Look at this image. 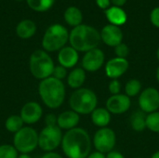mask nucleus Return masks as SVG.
Segmentation results:
<instances>
[{"label": "nucleus", "mask_w": 159, "mask_h": 158, "mask_svg": "<svg viewBox=\"0 0 159 158\" xmlns=\"http://www.w3.org/2000/svg\"><path fill=\"white\" fill-rule=\"evenodd\" d=\"M36 32V25L31 20H23L16 27V34L20 38L28 39Z\"/></svg>", "instance_id": "nucleus-21"}, {"label": "nucleus", "mask_w": 159, "mask_h": 158, "mask_svg": "<svg viewBox=\"0 0 159 158\" xmlns=\"http://www.w3.org/2000/svg\"><path fill=\"white\" fill-rule=\"evenodd\" d=\"M129 68V62L127 59L123 58H113L109 60L105 64V74L107 77L111 79H118Z\"/></svg>", "instance_id": "nucleus-13"}, {"label": "nucleus", "mask_w": 159, "mask_h": 158, "mask_svg": "<svg viewBox=\"0 0 159 158\" xmlns=\"http://www.w3.org/2000/svg\"><path fill=\"white\" fill-rule=\"evenodd\" d=\"M64 20L68 25L76 27L81 24L83 20V14L76 7H69L64 12Z\"/></svg>", "instance_id": "nucleus-22"}, {"label": "nucleus", "mask_w": 159, "mask_h": 158, "mask_svg": "<svg viewBox=\"0 0 159 158\" xmlns=\"http://www.w3.org/2000/svg\"><path fill=\"white\" fill-rule=\"evenodd\" d=\"M106 109L111 113V115H122L127 113L130 106L131 101L130 98L128 97L126 94H116L112 95L106 101Z\"/></svg>", "instance_id": "nucleus-12"}, {"label": "nucleus", "mask_w": 159, "mask_h": 158, "mask_svg": "<svg viewBox=\"0 0 159 158\" xmlns=\"http://www.w3.org/2000/svg\"><path fill=\"white\" fill-rule=\"evenodd\" d=\"M13 145L21 154H30L38 146V133L30 127H23L15 133Z\"/></svg>", "instance_id": "nucleus-7"}, {"label": "nucleus", "mask_w": 159, "mask_h": 158, "mask_svg": "<svg viewBox=\"0 0 159 158\" xmlns=\"http://www.w3.org/2000/svg\"><path fill=\"white\" fill-rule=\"evenodd\" d=\"M18 158H31V156L28 154H21L20 156H19Z\"/></svg>", "instance_id": "nucleus-39"}, {"label": "nucleus", "mask_w": 159, "mask_h": 158, "mask_svg": "<svg viewBox=\"0 0 159 158\" xmlns=\"http://www.w3.org/2000/svg\"><path fill=\"white\" fill-rule=\"evenodd\" d=\"M87 158H106V155L95 151V152H93V153H90L89 156Z\"/></svg>", "instance_id": "nucleus-37"}, {"label": "nucleus", "mask_w": 159, "mask_h": 158, "mask_svg": "<svg viewBox=\"0 0 159 158\" xmlns=\"http://www.w3.org/2000/svg\"><path fill=\"white\" fill-rule=\"evenodd\" d=\"M29 67L34 77L44 80L52 75L55 65L53 60L46 51L38 49L32 53L29 61Z\"/></svg>", "instance_id": "nucleus-5"}, {"label": "nucleus", "mask_w": 159, "mask_h": 158, "mask_svg": "<svg viewBox=\"0 0 159 158\" xmlns=\"http://www.w3.org/2000/svg\"><path fill=\"white\" fill-rule=\"evenodd\" d=\"M80 116L77 113L74 112L73 110L64 111L57 116V126L61 129L70 130L75 128H77L79 124Z\"/></svg>", "instance_id": "nucleus-17"}, {"label": "nucleus", "mask_w": 159, "mask_h": 158, "mask_svg": "<svg viewBox=\"0 0 159 158\" xmlns=\"http://www.w3.org/2000/svg\"><path fill=\"white\" fill-rule=\"evenodd\" d=\"M100 34H101L102 41L109 47H116V46L122 43L123 32L118 26L113 24L105 25L102 29Z\"/></svg>", "instance_id": "nucleus-14"}, {"label": "nucleus", "mask_w": 159, "mask_h": 158, "mask_svg": "<svg viewBox=\"0 0 159 158\" xmlns=\"http://www.w3.org/2000/svg\"><path fill=\"white\" fill-rule=\"evenodd\" d=\"M106 158H125V156L120 152L113 150L109 152L108 154H106Z\"/></svg>", "instance_id": "nucleus-35"}, {"label": "nucleus", "mask_w": 159, "mask_h": 158, "mask_svg": "<svg viewBox=\"0 0 159 158\" xmlns=\"http://www.w3.org/2000/svg\"><path fill=\"white\" fill-rule=\"evenodd\" d=\"M61 145L68 158H87L91 151L92 140L86 129L75 128L63 135Z\"/></svg>", "instance_id": "nucleus-1"}, {"label": "nucleus", "mask_w": 159, "mask_h": 158, "mask_svg": "<svg viewBox=\"0 0 159 158\" xmlns=\"http://www.w3.org/2000/svg\"><path fill=\"white\" fill-rule=\"evenodd\" d=\"M156 77H157V80L159 83V66L157 67V73H156Z\"/></svg>", "instance_id": "nucleus-41"}, {"label": "nucleus", "mask_w": 159, "mask_h": 158, "mask_svg": "<svg viewBox=\"0 0 159 158\" xmlns=\"http://www.w3.org/2000/svg\"><path fill=\"white\" fill-rule=\"evenodd\" d=\"M105 16L111 24L118 26V27L121 25H124L128 19L125 10L122 7H116V6L110 7L108 9H106Z\"/></svg>", "instance_id": "nucleus-18"}, {"label": "nucleus", "mask_w": 159, "mask_h": 158, "mask_svg": "<svg viewBox=\"0 0 159 158\" xmlns=\"http://www.w3.org/2000/svg\"><path fill=\"white\" fill-rule=\"evenodd\" d=\"M157 60H158L159 61V47L158 49H157Z\"/></svg>", "instance_id": "nucleus-42"}, {"label": "nucleus", "mask_w": 159, "mask_h": 158, "mask_svg": "<svg viewBox=\"0 0 159 158\" xmlns=\"http://www.w3.org/2000/svg\"><path fill=\"white\" fill-rule=\"evenodd\" d=\"M87 78L86 71L82 67L73 69L67 75V84L71 88L78 89L84 85Z\"/></svg>", "instance_id": "nucleus-20"}, {"label": "nucleus", "mask_w": 159, "mask_h": 158, "mask_svg": "<svg viewBox=\"0 0 159 158\" xmlns=\"http://www.w3.org/2000/svg\"><path fill=\"white\" fill-rule=\"evenodd\" d=\"M67 75H68L67 69L64 68L61 65H58V66L54 67V70H53V73H52L51 76H53V77L59 79V80H62L64 78H66Z\"/></svg>", "instance_id": "nucleus-30"}, {"label": "nucleus", "mask_w": 159, "mask_h": 158, "mask_svg": "<svg viewBox=\"0 0 159 158\" xmlns=\"http://www.w3.org/2000/svg\"><path fill=\"white\" fill-rule=\"evenodd\" d=\"M109 91L112 95L120 94L121 91V83L118 79H112L108 85Z\"/></svg>", "instance_id": "nucleus-31"}, {"label": "nucleus", "mask_w": 159, "mask_h": 158, "mask_svg": "<svg viewBox=\"0 0 159 158\" xmlns=\"http://www.w3.org/2000/svg\"><path fill=\"white\" fill-rule=\"evenodd\" d=\"M69 41L68 30L61 24L56 23L50 25L43 37L42 47L45 50L53 52L61 50L65 47L66 43Z\"/></svg>", "instance_id": "nucleus-6"}, {"label": "nucleus", "mask_w": 159, "mask_h": 158, "mask_svg": "<svg viewBox=\"0 0 159 158\" xmlns=\"http://www.w3.org/2000/svg\"><path fill=\"white\" fill-rule=\"evenodd\" d=\"M146 129L152 132L159 133V111L146 115Z\"/></svg>", "instance_id": "nucleus-27"}, {"label": "nucleus", "mask_w": 159, "mask_h": 158, "mask_svg": "<svg viewBox=\"0 0 159 158\" xmlns=\"http://www.w3.org/2000/svg\"><path fill=\"white\" fill-rule=\"evenodd\" d=\"M38 92L44 104L50 109L59 108L65 99V86L61 80L53 76L41 80Z\"/></svg>", "instance_id": "nucleus-3"}, {"label": "nucleus", "mask_w": 159, "mask_h": 158, "mask_svg": "<svg viewBox=\"0 0 159 158\" xmlns=\"http://www.w3.org/2000/svg\"><path fill=\"white\" fill-rule=\"evenodd\" d=\"M128 0H111V2L116 6V7H122L127 3Z\"/></svg>", "instance_id": "nucleus-38"}, {"label": "nucleus", "mask_w": 159, "mask_h": 158, "mask_svg": "<svg viewBox=\"0 0 159 158\" xmlns=\"http://www.w3.org/2000/svg\"><path fill=\"white\" fill-rule=\"evenodd\" d=\"M97 6L102 9H108L111 5V0H96Z\"/></svg>", "instance_id": "nucleus-34"}, {"label": "nucleus", "mask_w": 159, "mask_h": 158, "mask_svg": "<svg viewBox=\"0 0 159 158\" xmlns=\"http://www.w3.org/2000/svg\"><path fill=\"white\" fill-rule=\"evenodd\" d=\"M151 158H159V150L158 151H157V152H155V153L152 155Z\"/></svg>", "instance_id": "nucleus-40"}, {"label": "nucleus", "mask_w": 159, "mask_h": 158, "mask_svg": "<svg viewBox=\"0 0 159 158\" xmlns=\"http://www.w3.org/2000/svg\"><path fill=\"white\" fill-rule=\"evenodd\" d=\"M139 107L144 114H151L158 111L159 90L156 88L148 87L142 90L138 98Z\"/></svg>", "instance_id": "nucleus-10"}, {"label": "nucleus", "mask_w": 159, "mask_h": 158, "mask_svg": "<svg viewBox=\"0 0 159 158\" xmlns=\"http://www.w3.org/2000/svg\"><path fill=\"white\" fill-rule=\"evenodd\" d=\"M23 121L20 117V115H10L7 118L5 122V128L7 131L11 133H17L19 130H20L23 128Z\"/></svg>", "instance_id": "nucleus-24"}, {"label": "nucleus", "mask_w": 159, "mask_h": 158, "mask_svg": "<svg viewBox=\"0 0 159 158\" xmlns=\"http://www.w3.org/2000/svg\"><path fill=\"white\" fill-rule=\"evenodd\" d=\"M42 158H63L61 155H59L58 153H55V152H48L46 153Z\"/></svg>", "instance_id": "nucleus-36"}, {"label": "nucleus", "mask_w": 159, "mask_h": 158, "mask_svg": "<svg viewBox=\"0 0 159 158\" xmlns=\"http://www.w3.org/2000/svg\"><path fill=\"white\" fill-rule=\"evenodd\" d=\"M20 115L24 123L32 125L41 119L43 115V110L39 103L29 102L22 106Z\"/></svg>", "instance_id": "nucleus-15"}, {"label": "nucleus", "mask_w": 159, "mask_h": 158, "mask_svg": "<svg viewBox=\"0 0 159 158\" xmlns=\"http://www.w3.org/2000/svg\"><path fill=\"white\" fill-rule=\"evenodd\" d=\"M129 124L134 131L142 132L146 129V115L140 111H135L129 118Z\"/></svg>", "instance_id": "nucleus-23"}, {"label": "nucleus", "mask_w": 159, "mask_h": 158, "mask_svg": "<svg viewBox=\"0 0 159 158\" xmlns=\"http://www.w3.org/2000/svg\"><path fill=\"white\" fill-rule=\"evenodd\" d=\"M18 151L14 145L2 144L0 145V158H18Z\"/></svg>", "instance_id": "nucleus-28"}, {"label": "nucleus", "mask_w": 159, "mask_h": 158, "mask_svg": "<svg viewBox=\"0 0 159 158\" xmlns=\"http://www.w3.org/2000/svg\"><path fill=\"white\" fill-rule=\"evenodd\" d=\"M116 143V132L106 127L99 129L92 139V144L97 152L102 153L104 155L113 151Z\"/></svg>", "instance_id": "nucleus-9"}, {"label": "nucleus", "mask_w": 159, "mask_h": 158, "mask_svg": "<svg viewBox=\"0 0 159 158\" xmlns=\"http://www.w3.org/2000/svg\"><path fill=\"white\" fill-rule=\"evenodd\" d=\"M91 122L98 127L99 129L106 128L111 122V113L103 107L96 108L91 114H90Z\"/></svg>", "instance_id": "nucleus-19"}, {"label": "nucleus", "mask_w": 159, "mask_h": 158, "mask_svg": "<svg viewBox=\"0 0 159 158\" xmlns=\"http://www.w3.org/2000/svg\"><path fill=\"white\" fill-rule=\"evenodd\" d=\"M105 56L102 49L96 47L85 53L82 58V68L86 72L94 73L99 71L104 64Z\"/></svg>", "instance_id": "nucleus-11"}, {"label": "nucleus", "mask_w": 159, "mask_h": 158, "mask_svg": "<svg viewBox=\"0 0 159 158\" xmlns=\"http://www.w3.org/2000/svg\"><path fill=\"white\" fill-rule=\"evenodd\" d=\"M101 39V34L97 29L90 25L80 24L69 34V42L78 52H88L98 47Z\"/></svg>", "instance_id": "nucleus-2"}, {"label": "nucleus", "mask_w": 159, "mask_h": 158, "mask_svg": "<svg viewBox=\"0 0 159 158\" xmlns=\"http://www.w3.org/2000/svg\"><path fill=\"white\" fill-rule=\"evenodd\" d=\"M61 129L58 126H46L38 134V146L45 152H53L62 141Z\"/></svg>", "instance_id": "nucleus-8"}, {"label": "nucleus", "mask_w": 159, "mask_h": 158, "mask_svg": "<svg viewBox=\"0 0 159 158\" xmlns=\"http://www.w3.org/2000/svg\"><path fill=\"white\" fill-rule=\"evenodd\" d=\"M142 83L140 80L138 79H135V78H132V79H129L126 85H125V94L129 97V98H132V97H136L138 95H140V93L142 92Z\"/></svg>", "instance_id": "nucleus-25"}, {"label": "nucleus", "mask_w": 159, "mask_h": 158, "mask_svg": "<svg viewBox=\"0 0 159 158\" xmlns=\"http://www.w3.org/2000/svg\"><path fill=\"white\" fill-rule=\"evenodd\" d=\"M79 60L78 51L75 50L73 47H62L58 54V61L60 65L64 68H73L76 65Z\"/></svg>", "instance_id": "nucleus-16"}, {"label": "nucleus", "mask_w": 159, "mask_h": 158, "mask_svg": "<svg viewBox=\"0 0 159 158\" xmlns=\"http://www.w3.org/2000/svg\"><path fill=\"white\" fill-rule=\"evenodd\" d=\"M150 20L154 26L159 28V7L152 10L150 14Z\"/></svg>", "instance_id": "nucleus-32"}, {"label": "nucleus", "mask_w": 159, "mask_h": 158, "mask_svg": "<svg viewBox=\"0 0 159 158\" xmlns=\"http://www.w3.org/2000/svg\"><path fill=\"white\" fill-rule=\"evenodd\" d=\"M115 53H116V57H118V58L127 59V57L129 54V48L125 43L122 42L121 44H119L118 46H116L115 47Z\"/></svg>", "instance_id": "nucleus-29"}, {"label": "nucleus", "mask_w": 159, "mask_h": 158, "mask_svg": "<svg viewBox=\"0 0 159 158\" xmlns=\"http://www.w3.org/2000/svg\"><path fill=\"white\" fill-rule=\"evenodd\" d=\"M46 126H57V116L53 114H48L45 117Z\"/></svg>", "instance_id": "nucleus-33"}, {"label": "nucleus", "mask_w": 159, "mask_h": 158, "mask_svg": "<svg viewBox=\"0 0 159 158\" xmlns=\"http://www.w3.org/2000/svg\"><path fill=\"white\" fill-rule=\"evenodd\" d=\"M136 158H142V157H136Z\"/></svg>", "instance_id": "nucleus-44"}, {"label": "nucleus", "mask_w": 159, "mask_h": 158, "mask_svg": "<svg viewBox=\"0 0 159 158\" xmlns=\"http://www.w3.org/2000/svg\"><path fill=\"white\" fill-rule=\"evenodd\" d=\"M28 6L35 11L43 12L48 10L54 4L55 0H26Z\"/></svg>", "instance_id": "nucleus-26"}, {"label": "nucleus", "mask_w": 159, "mask_h": 158, "mask_svg": "<svg viewBox=\"0 0 159 158\" xmlns=\"http://www.w3.org/2000/svg\"><path fill=\"white\" fill-rule=\"evenodd\" d=\"M16 1H22V0H16Z\"/></svg>", "instance_id": "nucleus-43"}, {"label": "nucleus", "mask_w": 159, "mask_h": 158, "mask_svg": "<svg viewBox=\"0 0 159 158\" xmlns=\"http://www.w3.org/2000/svg\"><path fill=\"white\" fill-rule=\"evenodd\" d=\"M71 110L80 115H90L98 105L96 93L88 88L75 89L69 99Z\"/></svg>", "instance_id": "nucleus-4"}]
</instances>
